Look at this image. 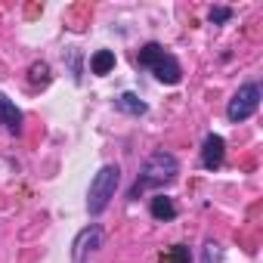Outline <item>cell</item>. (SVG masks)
Here are the masks:
<instances>
[{
  "label": "cell",
  "mask_w": 263,
  "mask_h": 263,
  "mask_svg": "<svg viewBox=\"0 0 263 263\" xmlns=\"http://www.w3.org/2000/svg\"><path fill=\"white\" fill-rule=\"evenodd\" d=\"M192 257H189V248H183V245H174L171 251H164V257H161V263H189Z\"/></svg>",
  "instance_id": "cell-11"
},
{
  "label": "cell",
  "mask_w": 263,
  "mask_h": 263,
  "mask_svg": "<svg viewBox=\"0 0 263 263\" xmlns=\"http://www.w3.org/2000/svg\"><path fill=\"white\" fill-rule=\"evenodd\" d=\"M0 124H4L10 134H19V130H22V111H19L16 102H13L10 96H4V93H0Z\"/></svg>",
  "instance_id": "cell-7"
},
{
  "label": "cell",
  "mask_w": 263,
  "mask_h": 263,
  "mask_svg": "<svg viewBox=\"0 0 263 263\" xmlns=\"http://www.w3.org/2000/svg\"><path fill=\"white\" fill-rule=\"evenodd\" d=\"M229 19H232V10H229V7H214V10H211V22H214V25H223V22H229Z\"/></svg>",
  "instance_id": "cell-14"
},
{
  "label": "cell",
  "mask_w": 263,
  "mask_h": 263,
  "mask_svg": "<svg viewBox=\"0 0 263 263\" xmlns=\"http://www.w3.org/2000/svg\"><path fill=\"white\" fill-rule=\"evenodd\" d=\"M99 245H102V229L99 226L81 229L78 238H74V245H71V263H87L99 251Z\"/></svg>",
  "instance_id": "cell-5"
},
{
  "label": "cell",
  "mask_w": 263,
  "mask_h": 263,
  "mask_svg": "<svg viewBox=\"0 0 263 263\" xmlns=\"http://www.w3.org/2000/svg\"><path fill=\"white\" fill-rule=\"evenodd\" d=\"M149 211H152V217H155V220H161V223H167V220H174V217H177V208H174V201H171L167 195H155V198H152V204H149Z\"/></svg>",
  "instance_id": "cell-9"
},
{
  "label": "cell",
  "mask_w": 263,
  "mask_h": 263,
  "mask_svg": "<svg viewBox=\"0 0 263 263\" xmlns=\"http://www.w3.org/2000/svg\"><path fill=\"white\" fill-rule=\"evenodd\" d=\"M118 183H121V167H118V164H105V167L93 177L90 192H87V211H90L93 217L108 208V201L115 198Z\"/></svg>",
  "instance_id": "cell-3"
},
{
  "label": "cell",
  "mask_w": 263,
  "mask_h": 263,
  "mask_svg": "<svg viewBox=\"0 0 263 263\" xmlns=\"http://www.w3.org/2000/svg\"><path fill=\"white\" fill-rule=\"evenodd\" d=\"M177 171H180V164H177V158H174L171 152H155V155L146 161L143 174L137 177L134 189H130V198H140V195H143L146 189H152V186L171 183V180L177 177Z\"/></svg>",
  "instance_id": "cell-1"
},
{
  "label": "cell",
  "mask_w": 263,
  "mask_h": 263,
  "mask_svg": "<svg viewBox=\"0 0 263 263\" xmlns=\"http://www.w3.org/2000/svg\"><path fill=\"white\" fill-rule=\"evenodd\" d=\"M50 81V68L44 62H34L31 65V84H47Z\"/></svg>",
  "instance_id": "cell-12"
},
{
  "label": "cell",
  "mask_w": 263,
  "mask_h": 263,
  "mask_svg": "<svg viewBox=\"0 0 263 263\" xmlns=\"http://www.w3.org/2000/svg\"><path fill=\"white\" fill-rule=\"evenodd\" d=\"M115 105H118V111H124V115H134V118L146 115V102H143L137 93H121V96L115 99Z\"/></svg>",
  "instance_id": "cell-8"
},
{
  "label": "cell",
  "mask_w": 263,
  "mask_h": 263,
  "mask_svg": "<svg viewBox=\"0 0 263 263\" xmlns=\"http://www.w3.org/2000/svg\"><path fill=\"white\" fill-rule=\"evenodd\" d=\"M223 158H226V143H223V137H220V134H208V137H204V146H201V164H204L208 171H217V167L223 164Z\"/></svg>",
  "instance_id": "cell-6"
},
{
  "label": "cell",
  "mask_w": 263,
  "mask_h": 263,
  "mask_svg": "<svg viewBox=\"0 0 263 263\" xmlns=\"http://www.w3.org/2000/svg\"><path fill=\"white\" fill-rule=\"evenodd\" d=\"M257 105H260V87H257V84H245V87H238V93L229 99L226 118H229L232 124L248 121V118L257 111Z\"/></svg>",
  "instance_id": "cell-4"
},
{
  "label": "cell",
  "mask_w": 263,
  "mask_h": 263,
  "mask_svg": "<svg viewBox=\"0 0 263 263\" xmlns=\"http://www.w3.org/2000/svg\"><path fill=\"white\" fill-rule=\"evenodd\" d=\"M111 68H115V53H111V50L93 53V59H90V71H93V74H108Z\"/></svg>",
  "instance_id": "cell-10"
},
{
  "label": "cell",
  "mask_w": 263,
  "mask_h": 263,
  "mask_svg": "<svg viewBox=\"0 0 263 263\" xmlns=\"http://www.w3.org/2000/svg\"><path fill=\"white\" fill-rule=\"evenodd\" d=\"M220 257H223L220 245H217V241H208V245H204V260H201V263H220Z\"/></svg>",
  "instance_id": "cell-13"
},
{
  "label": "cell",
  "mask_w": 263,
  "mask_h": 263,
  "mask_svg": "<svg viewBox=\"0 0 263 263\" xmlns=\"http://www.w3.org/2000/svg\"><path fill=\"white\" fill-rule=\"evenodd\" d=\"M137 62H140L143 68H152L155 78H158L161 84H180V81H183V68H180V62H177L171 53H164L161 44H146V47L140 50Z\"/></svg>",
  "instance_id": "cell-2"
}]
</instances>
